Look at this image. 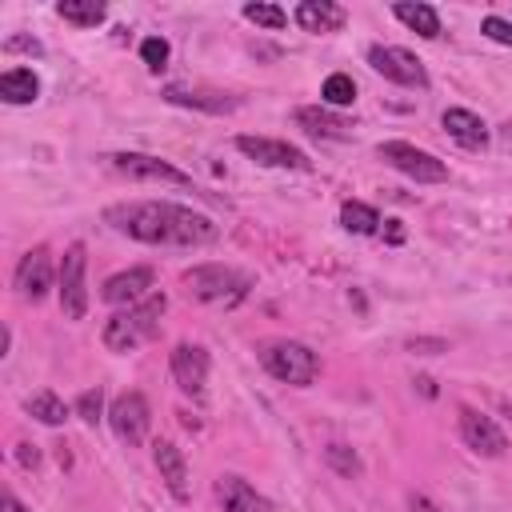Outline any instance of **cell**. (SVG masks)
<instances>
[{
    "label": "cell",
    "mask_w": 512,
    "mask_h": 512,
    "mask_svg": "<svg viewBox=\"0 0 512 512\" xmlns=\"http://www.w3.org/2000/svg\"><path fill=\"white\" fill-rule=\"evenodd\" d=\"M168 104H180V108H196V112H212V116H224L232 108H240V96H228V92H212V88H184V84H168L160 92Z\"/></svg>",
    "instance_id": "obj_15"
},
{
    "label": "cell",
    "mask_w": 512,
    "mask_h": 512,
    "mask_svg": "<svg viewBox=\"0 0 512 512\" xmlns=\"http://www.w3.org/2000/svg\"><path fill=\"white\" fill-rule=\"evenodd\" d=\"M152 460H156V472L164 480V488L172 492V500H188V464H184V452L172 444V440H156L152 444Z\"/></svg>",
    "instance_id": "obj_17"
},
{
    "label": "cell",
    "mask_w": 512,
    "mask_h": 512,
    "mask_svg": "<svg viewBox=\"0 0 512 512\" xmlns=\"http://www.w3.org/2000/svg\"><path fill=\"white\" fill-rule=\"evenodd\" d=\"M168 56H172V48H168L164 36H148V40L140 44V60H144L152 72H160V68L168 64Z\"/></svg>",
    "instance_id": "obj_30"
},
{
    "label": "cell",
    "mask_w": 512,
    "mask_h": 512,
    "mask_svg": "<svg viewBox=\"0 0 512 512\" xmlns=\"http://www.w3.org/2000/svg\"><path fill=\"white\" fill-rule=\"evenodd\" d=\"M24 412H28L32 420L48 424V428H60V424L68 420V408H64V400H60L56 392H32V396L24 400Z\"/></svg>",
    "instance_id": "obj_23"
},
{
    "label": "cell",
    "mask_w": 512,
    "mask_h": 512,
    "mask_svg": "<svg viewBox=\"0 0 512 512\" xmlns=\"http://www.w3.org/2000/svg\"><path fill=\"white\" fill-rule=\"evenodd\" d=\"M480 32H484L488 40H496V44H508V48H512V20H504V16H484Z\"/></svg>",
    "instance_id": "obj_31"
},
{
    "label": "cell",
    "mask_w": 512,
    "mask_h": 512,
    "mask_svg": "<svg viewBox=\"0 0 512 512\" xmlns=\"http://www.w3.org/2000/svg\"><path fill=\"white\" fill-rule=\"evenodd\" d=\"M112 172L128 176V180H156V184H180V188H192V176L180 172L176 164L160 160V156H148V152H112L104 156Z\"/></svg>",
    "instance_id": "obj_7"
},
{
    "label": "cell",
    "mask_w": 512,
    "mask_h": 512,
    "mask_svg": "<svg viewBox=\"0 0 512 512\" xmlns=\"http://www.w3.org/2000/svg\"><path fill=\"white\" fill-rule=\"evenodd\" d=\"M168 364H172V380L180 384V392H188V396L204 392V384H208V352L200 344H176Z\"/></svg>",
    "instance_id": "obj_13"
},
{
    "label": "cell",
    "mask_w": 512,
    "mask_h": 512,
    "mask_svg": "<svg viewBox=\"0 0 512 512\" xmlns=\"http://www.w3.org/2000/svg\"><path fill=\"white\" fill-rule=\"evenodd\" d=\"M236 148H240L248 160L264 164V168H288V172H308V168H312L308 152H300V148L288 144V140H272V136H236Z\"/></svg>",
    "instance_id": "obj_10"
},
{
    "label": "cell",
    "mask_w": 512,
    "mask_h": 512,
    "mask_svg": "<svg viewBox=\"0 0 512 512\" xmlns=\"http://www.w3.org/2000/svg\"><path fill=\"white\" fill-rule=\"evenodd\" d=\"M408 508H412V512H440V508H436L428 496H412V500H408Z\"/></svg>",
    "instance_id": "obj_35"
},
{
    "label": "cell",
    "mask_w": 512,
    "mask_h": 512,
    "mask_svg": "<svg viewBox=\"0 0 512 512\" xmlns=\"http://www.w3.org/2000/svg\"><path fill=\"white\" fill-rule=\"evenodd\" d=\"M380 160L392 164L396 172H404V176L416 180V184H440V180H448V164L436 160L432 152L408 144V140H384V144H380Z\"/></svg>",
    "instance_id": "obj_6"
},
{
    "label": "cell",
    "mask_w": 512,
    "mask_h": 512,
    "mask_svg": "<svg viewBox=\"0 0 512 512\" xmlns=\"http://www.w3.org/2000/svg\"><path fill=\"white\" fill-rule=\"evenodd\" d=\"M4 512H28V508L16 500V492H4Z\"/></svg>",
    "instance_id": "obj_36"
},
{
    "label": "cell",
    "mask_w": 512,
    "mask_h": 512,
    "mask_svg": "<svg viewBox=\"0 0 512 512\" xmlns=\"http://www.w3.org/2000/svg\"><path fill=\"white\" fill-rule=\"evenodd\" d=\"M460 440H464V448H472L476 456H488V460H496V456H504L508 452V436L496 428V420L492 416H484V412H476V408H460Z\"/></svg>",
    "instance_id": "obj_11"
},
{
    "label": "cell",
    "mask_w": 512,
    "mask_h": 512,
    "mask_svg": "<svg viewBox=\"0 0 512 512\" xmlns=\"http://www.w3.org/2000/svg\"><path fill=\"white\" fill-rule=\"evenodd\" d=\"M440 124H444V132H448L460 148H468V152H480V148L488 144V124H484L476 112H468V108H448V112L440 116Z\"/></svg>",
    "instance_id": "obj_19"
},
{
    "label": "cell",
    "mask_w": 512,
    "mask_h": 512,
    "mask_svg": "<svg viewBox=\"0 0 512 512\" xmlns=\"http://www.w3.org/2000/svg\"><path fill=\"white\" fill-rule=\"evenodd\" d=\"M0 96H4L8 104H32V100L40 96L36 72H32V68H8V72L0 76Z\"/></svg>",
    "instance_id": "obj_22"
},
{
    "label": "cell",
    "mask_w": 512,
    "mask_h": 512,
    "mask_svg": "<svg viewBox=\"0 0 512 512\" xmlns=\"http://www.w3.org/2000/svg\"><path fill=\"white\" fill-rule=\"evenodd\" d=\"M148 288H152V268L136 264V268H124V272L108 276L104 288H100V300L104 304H140Z\"/></svg>",
    "instance_id": "obj_16"
},
{
    "label": "cell",
    "mask_w": 512,
    "mask_h": 512,
    "mask_svg": "<svg viewBox=\"0 0 512 512\" xmlns=\"http://www.w3.org/2000/svg\"><path fill=\"white\" fill-rule=\"evenodd\" d=\"M216 500L224 504V512H276L268 496H260L244 476L224 472L216 476Z\"/></svg>",
    "instance_id": "obj_14"
},
{
    "label": "cell",
    "mask_w": 512,
    "mask_h": 512,
    "mask_svg": "<svg viewBox=\"0 0 512 512\" xmlns=\"http://www.w3.org/2000/svg\"><path fill=\"white\" fill-rule=\"evenodd\" d=\"M340 224L348 232H356V236H372L380 228V212L372 204H364V200H344L340 204Z\"/></svg>",
    "instance_id": "obj_24"
},
{
    "label": "cell",
    "mask_w": 512,
    "mask_h": 512,
    "mask_svg": "<svg viewBox=\"0 0 512 512\" xmlns=\"http://www.w3.org/2000/svg\"><path fill=\"white\" fill-rule=\"evenodd\" d=\"M416 388H420V392H424V396H436V384H432V380H428V376H420V380H416Z\"/></svg>",
    "instance_id": "obj_38"
},
{
    "label": "cell",
    "mask_w": 512,
    "mask_h": 512,
    "mask_svg": "<svg viewBox=\"0 0 512 512\" xmlns=\"http://www.w3.org/2000/svg\"><path fill=\"white\" fill-rule=\"evenodd\" d=\"M164 308H168L164 292H152V296H144L140 304L120 308L116 316H108V324H104V332H100L104 348H108V352H132V348H140L144 340H152V336L160 332Z\"/></svg>",
    "instance_id": "obj_2"
},
{
    "label": "cell",
    "mask_w": 512,
    "mask_h": 512,
    "mask_svg": "<svg viewBox=\"0 0 512 512\" xmlns=\"http://www.w3.org/2000/svg\"><path fill=\"white\" fill-rule=\"evenodd\" d=\"M244 16H248L252 24H260V28H268V32H280V28L288 24V12H284L280 4H264V0L244 4Z\"/></svg>",
    "instance_id": "obj_28"
},
{
    "label": "cell",
    "mask_w": 512,
    "mask_h": 512,
    "mask_svg": "<svg viewBox=\"0 0 512 512\" xmlns=\"http://www.w3.org/2000/svg\"><path fill=\"white\" fill-rule=\"evenodd\" d=\"M292 16H296V24L304 32H336V28H344V8L332 4V0H300Z\"/></svg>",
    "instance_id": "obj_20"
},
{
    "label": "cell",
    "mask_w": 512,
    "mask_h": 512,
    "mask_svg": "<svg viewBox=\"0 0 512 512\" xmlns=\"http://www.w3.org/2000/svg\"><path fill=\"white\" fill-rule=\"evenodd\" d=\"M100 412H104V392H100V384H96V388H84V392L76 396V416H80L84 424H96Z\"/></svg>",
    "instance_id": "obj_29"
},
{
    "label": "cell",
    "mask_w": 512,
    "mask_h": 512,
    "mask_svg": "<svg viewBox=\"0 0 512 512\" xmlns=\"http://www.w3.org/2000/svg\"><path fill=\"white\" fill-rule=\"evenodd\" d=\"M56 12L68 20V24H76V28H96V24H104V4H96V0H60L56 4Z\"/></svg>",
    "instance_id": "obj_25"
},
{
    "label": "cell",
    "mask_w": 512,
    "mask_h": 512,
    "mask_svg": "<svg viewBox=\"0 0 512 512\" xmlns=\"http://www.w3.org/2000/svg\"><path fill=\"white\" fill-rule=\"evenodd\" d=\"M368 64H372L384 80H392V84H400V88H428V72H424V64H420L408 48L372 44V48H368Z\"/></svg>",
    "instance_id": "obj_8"
},
{
    "label": "cell",
    "mask_w": 512,
    "mask_h": 512,
    "mask_svg": "<svg viewBox=\"0 0 512 512\" xmlns=\"http://www.w3.org/2000/svg\"><path fill=\"white\" fill-rule=\"evenodd\" d=\"M320 100H324V108H348L356 100V80L348 72H332L320 88Z\"/></svg>",
    "instance_id": "obj_26"
},
{
    "label": "cell",
    "mask_w": 512,
    "mask_h": 512,
    "mask_svg": "<svg viewBox=\"0 0 512 512\" xmlns=\"http://www.w3.org/2000/svg\"><path fill=\"white\" fill-rule=\"evenodd\" d=\"M296 124L308 132V136H320V140H348L352 136V124L344 116H336L332 108L324 104H304L296 108Z\"/></svg>",
    "instance_id": "obj_18"
},
{
    "label": "cell",
    "mask_w": 512,
    "mask_h": 512,
    "mask_svg": "<svg viewBox=\"0 0 512 512\" xmlns=\"http://www.w3.org/2000/svg\"><path fill=\"white\" fill-rule=\"evenodd\" d=\"M384 224H388V240H392V244H400V240H404V232H400V220H384Z\"/></svg>",
    "instance_id": "obj_37"
},
{
    "label": "cell",
    "mask_w": 512,
    "mask_h": 512,
    "mask_svg": "<svg viewBox=\"0 0 512 512\" xmlns=\"http://www.w3.org/2000/svg\"><path fill=\"white\" fill-rule=\"evenodd\" d=\"M260 364H264L268 376H276L280 384H296V388H308L320 376V356L300 340H268V344H260Z\"/></svg>",
    "instance_id": "obj_4"
},
{
    "label": "cell",
    "mask_w": 512,
    "mask_h": 512,
    "mask_svg": "<svg viewBox=\"0 0 512 512\" xmlns=\"http://www.w3.org/2000/svg\"><path fill=\"white\" fill-rule=\"evenodd\" d=\"M184 288L200 304H236L248 296L252 276L240 268H228V264H196L184 272Z\"/></svg>",
    "instance_id": "obj_3"
},
{
    "label": "cell",
    "mask_w": 512,
    "mask_h": 512,
    "mask_svg": "<svg viewBox=\"0 0 512 512\" xmlns=\"http://www.w3.org/2000/svg\"><path fill=\"white\" fill-rule=\"evenodd\" d=\"M324 464H328L332 472H340L344 480H356V476L364 472V460H360L356 448H348V444H328V448H324Z\"/></svg>",
    "instance_id": "obj_27"
},
{
    "label": "cell",
    "mask_w": 512,
    "mask_h": 512,
    "mask_svg": "<svg viewBox=\"0 0 512 512\" xmlns=\"http://www.w3.org/2000/svg\"><path fill=\"white\" fill-rule=\"evenodd\" d=\"M84 268H88V248H84L80 240H72V244L64 248L60 280H56V296H60V312H64V320H84V312H88Z\"/></svg>",
    "instance_id": "obj_5"
},
{
    "label": "cell",
    "mask_w": 512,
    "mask_h": 512,
    "mask_svg": "<svg viewBox=\"0 0 512 512\" xmlns=\"http://www.w3.org/2000/svg\"><path fill=\"white\" fill-rule=\"evenodd\" d=\"M52 280H60V268H52L48 248H44V244H40V248H28V252L20 256V264H16V292L36 304V300L48 296Z\"/></svg>",
    "instance_id": "obj_12"
},
{
    "label": "cell",
    "mask_w": 512,
    "mask_h": 512,
    "mask_svg": "<svg viewBox=\"0 0 512 512\" xmlns=\"http://www.w3.org/2000/svg\"><path fill=\"white\" fill-rule=\"evenodd\" d=\"M392 16L404 24V28H412V32H420L424 40H436L440 36V16H436V8L432 4H412V0H396L392 4Z\"/></svg>",
    "instance_id": "obj_21"
},
{
    "label": "cell",
    "mask_w": 512,
    "mask_h": 512,
    "mask_svg": "<svg viewBox=\"0 0 512 512\" xmlns=\"http://www.w3.org/2000/svg\"><path fill=\"white\" fill-rule=\"evenodd\" d=\"M408 352L440 356V352H448V340H440V336H412V340H408Z\"/></svg>",
    "instance_id": "obj_32"
},
{
    "label": "cell",
    "mask_w": 512,
    "mask_h": 512,
    "mask_svg": "<svg viewBox=\"0 0 512 512\" xmlns=\"http://www.w3.org/2000/svg\"><path fill=\"white\" fill-rule=\"evenodd\" d=\"M108 424H112V432H116L120 444L136 448V444L148 440L152 408H148V400H144L140 392H120V396L112 400V408H108Z\"/></svg>",
    "instance_id": "obj_9"
},
{
    "label": "cell",
    "mask_w": 512,
    "mask_h": 512,
    "mask_svg": "<svg viewBox=\"0 0 512 512\" xmlns=\"http://www.w3.org/2000/svg\"><path fill=\"white\" fill-rule=\"evenodd\" d=\"M4 52H32V56H40L44 48H40V40H28V36H12V40L4 44Z\"/></svg>",
    "instance_id": "obj_33"
},
{
    "label": "cell",
    "mask_w": 512,
    "mask_h": 512,
    "mask_svg": "<svg viewBox=\"0 0 512 512\" xmlns=\"http://www.w3.org/2000/svg\"><path fill=\"white\" fill-rule=\"evenodd\" d=\"M104 224H112L120 236L140 240V244H160V248H204L220 236L216 220L176 204V200H128V204H108Z\"/></svg>",
    "instance_id": "obj_1"
},
{
    "label": "cell",
    "mask_w": 512,
    "mask_h": 512,
    "mask_svg": "<svg viewBox=\"0 0 512 512\" xmlns=\"http://www.w3.org/2000/svg\"><path fill=\"white\" fill-rule=\"evenodd\" d=\"M16 460H20L24 468H36V464H40V452H36V444H16Z\"/></svg>",
    "instance_id": "obj_34"
}]
</instances>
